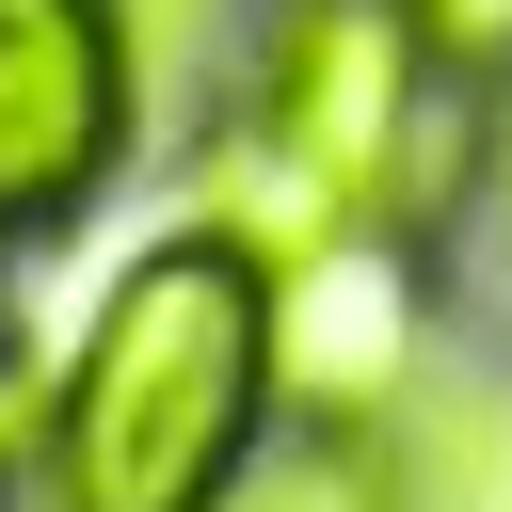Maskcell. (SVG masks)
Returning a JSON list of instances; mask_svg holds the SVG:
<instances>
[{"instance_id": "1", "label": "cell", "mask_w": 512, "mask_h": 512, "mask_svg": "<svg viewBox=\"0 0 512 512\" xmlns=\"http://www.w3.org/2000/svg\"><path fill=\"white\" fill-rule=\"evenodd\" d=\"M272 400H288V352H272V272L192 224V240H144L64 384H48V512H208L256 448H272Z\"/></svg>"}, {"instance_id": "2", "label": "cell", "mask_w": 512, "mask_h": 512, "mask_svg": "<svg viewBox=\"0 0 512 512\" xmlns=\"http://www.w3.org/2000/svg\"><path fill=\"white\" fill-rule=\"evenodd\" d=\"M432 96H448V64L416 48L400 0H272L256 80H240V112H256L352 224H384V240L432 224L448 176H464V144L432 128Z\"/></svg>"}, {"instance_id": "3", "label": "cell", "mask_w": 512, "mask_h": 512, "mask_svg": "<svg viewBox=\"0 0 512 512\" xmlns=\"http://www.w3.org/2000/svg\"><path fill=\"white\" fill-rule=\"evenodd\" d=\"M144 128V64L112 0H0V240H48L112 192Z\"/></svg>"}, {"instance_id": "4", "label": "cell", "mask_w": 512, "mask_h": 512, "mask_svg": "<svg viewBox=\"0 0 512 512\" xmlns=\"http://www.w3.org/2000/svg\"><path fill=\"white\" fill-rule=\"evenodd\" d=\"M272 352H288L304 416H384V384H400V256H384V224L272 272Z\"/></svg>"}, {"instance_id": "5", "label": "cell", "mask_w": 512, "mask_h": 512, "mask_svg": "<svg viewBox=\"0 0 512 512\" xmlns=\"http://www.w3.org/2000/svg\"><path fill=\"white\" fill-rule=\"evenodd\" d=\"M368 448V496L384 512H512V400L496 384H384V416H336Z\"/></svg>"}, {"instance_id": "6", "label": "cell", "mask_w": 512, "mask_h": 512, "mask_svg": "<svg viewBox=\"0 0 512 512\" xmlns=\"http://www.w3.org/2000/svg\"><path fill=\"white\" fill-rule=\"evenodd\" d=\"M208 512H384V496H368V448L320 416V448H288V464H240Z\"/></svg>"}, {"instance_id": "7", "label": "cell", "mask_w": 512, "mask_h": 512, "mask_svg": "<svg viewBox=\"0 0 512 512\" xmlns=\"http://www.w3.org/2000/svg\"><path fill=\"white\" fill-rule=\"evenodd\" d=\"M400 16H416V48H432L448 80H496V64H512V0H400Z\"/></svg>"}, {"instance_id": "8", "label": "cell", "mask_w": 512, "mask_h": 512, "mask_svg": "<svg viewBox=\"0 0 512 512\" xmlns=\"http://www.w3.org/2000/svg\"><path fill=\"white\" fill-rule=\"evenodd\" d=\"M112 16H128V64H144V96H160V80L192 64V32H208L224 0H112Z\"/></svg>"}]
</instances>
